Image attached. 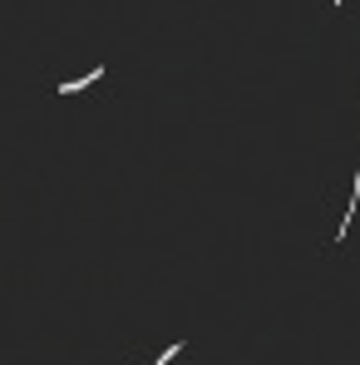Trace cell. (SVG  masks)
<instances>
[{"instance_id": "obj_1", "label": "cell", "mask_w": 360, "mask_h": 365, "mask_svg": "<svg viewBox=\"0 0 360 365\" xmlns=\"http://www.w3.org/2000/svg\"><path fill=\"white\" fill-rule=\"evenodd\" d=\"M99 79H104V70H89V74H79V79L60 84V94H79V89H89V84H99Z\"/></svg>"}]
</instances>
